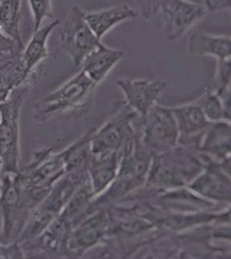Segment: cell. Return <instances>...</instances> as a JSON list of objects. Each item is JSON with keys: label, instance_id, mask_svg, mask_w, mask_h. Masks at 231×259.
Segmentation results:
<instances>
[{"label": "cell", "instance_id": "19", "mask_svg": "<svg viewBox=\"0 0 231 259\" xmlns=\"http://www.w3.org/2000/svg\"><path fill=\"white\" fill-rule=\"evenodd\" d=\"M24 252L19 243L0 245V258H23Z\"/></svg>", "mask_w": 231, "mask_h": 259}, {"label": "cell", "instance_id": "1", "mask_svg": "<svg viewBox=\"0 0 231 259\" xmlns=\"http://www.w3.org/2000/svg\"><path fill=\"white\" fill-rule=\"evenodd\" d=\"M29 88L21 85L0 102V158L4 170L19 173V118Z\"/></svg>", "mask_w": 231, "mask_h": 259}, {"label": "cell", "instance_id": "9", "mask_svg": "<svg viewBox=\"0 0 231 259\" xmlns=\"http://www.w3.org/2000/svg\"><path fill=\"white\" fill-rule=\"evenodd\" d=\"M124 53L107 47L102 42L93 50L82 62L83 69L96 85L101 82L110 71L120 62Z\"/></svg>", "mask_w": 231, "mask_h": 259}, {"label": "cell", "instance_id": "21", "mask_svg": "<svg viewBox=\"0 0 231 259\" xmlns=\"http://www.w3.org/2000/svg\"><path fill=\"white\" fill-rule=\"evenodd\" d=\"M140 6L141 13L144 18L149 19L159 10L158 0H135Z\"/></svg>", "mask_w": 231, "mask_h": 259}, {"label": "cell", "instance_id": "18", "mask_svg": "<svg viewBox=\"0 0 231 259\" xmlns=\"http://www.w3.org/2000/svg\"><path fill=\"white\" fill-rule=\"evenodd\" d=\"M204 110L211 119H219L223 115V105L218 95H210L205 101Z\"/></svg>", "mask_w": 231, "mask_h": 259}, {"label": "cell", "instance_id": "12", "mask_svg": "<svg viewBox=\"0 0 231 259\" xmlns=\"http://www.w3.org/2000/svg\"><path fill=\"white\" fill-rule=\"evenodd\" d=\"M124 125L122 121H113L100 131L94 139L93 151L96 155H108L118 147L123 139Z\"/></svg>", "mask_w": 231, "mask_h": 259}, {"label": "cell", "instance_id": "2", "mask_svg": "<svg viewBox=\"0 0 231 259\" xmlns=\"http://www.w3.org/2000/svg\"><path fill=\"white\" fill-rule=\"evenodd\" d=\"M62 48L73 64L79 66L85 57L101 44L85 18V11L73 6L61 29Z\"/></svg>", "mask_w": 231, "mask_h": 259}, {"label": "cell", "instance_id": "15", "mask_svg": "<svg viewBox=\"0 0 231 259\" xmlns=\"http://www.w3.org/2000/svg\"><path fill=\"white\" fill-rule=\"evenodd\" d=\"M116 168V156H111L108 159L99 162L94 166L93 180L95 192L101 191L113 178Z\"/></svg>", "mask_w": 231, "mask_h": 259}, {"label": "cell", "instance_id": "20", "mask_svg": "<svg viewBox=\"0 0 231 259\" xmlns=\"http://www.w3.org/2000/svg\"><path fill=\"white\" fill-rule=\"evenodd\" d=\"M22 50L23 49L14 40L0 30V53H16Z\"/></svg>", "mask_w": 231, "mask_h": 259}, {"label": "cell", "instance_id": "17", "mask_svg": "<svg viewBox=\"0 0 231 259\" xmlns=\"http://www.w3.org/2000/svg\"><path fill=\"white\" fill-rule=\"evenodd\" d=\"M217 93L230 88V59L218 60Z\"/></svg>", "mask_w": 231, "mask_h": 259}, {"label": "cell", "instance_id": "25", "mask_svg": "<svg viewBox=\"0 0 231 259\" xmlns=\"http://www.w3.org/2000/svg\"><path fill=\"white\" fill-rule=\"evenodd\" d=\"M204 2H205V6L207 7L208 9V6H209V4H210V0H204Z\"/></svg>", "mask_w": 231, "mask_h": 259}, {"label": "cell", "instance_id": "4", "mask_svg": "<svg viewBox=\"0 0 231 259\" xmlns=\"http://www.w3.org/2000/svg\"><path fill=\"white\" fill-rule=\"evenodd\" d=\"M96 85L81 70L61 88L43 98L37 105V110L48 114L76 106L91 95Z\"/></svg>", "mask_w": 231, "mask_h": 259}, {"label": "cell", "instance_id": "13", "mask_svg": "<svg viewBox=\"0 0 231 259\" xmlns=\"http://www.w3.org/2000/svg\"><path fill=\"white\" fill-rule=\"evenodd\" d=\"M177 117L180 132L191 135L199 132L207 125L202 109L195 105L183 106L173 110Z\"/></svg>", "mask_w": 231, "mask_h": 259}, {"label": "cell", "instance_id": "16", "mask_svg": "<svg viewBox=\"0 0 231 259\" xmlns=\"http://www.w3.org/2000/svg\"><path fill=\"white\" fill-rule=\"evenodd\" d=\"M33 16V32L41 26L44 19L55 18L52 0H28Z\"/></svg>", "mask_w": 231, "mask_h": 259}, {"label": "cell", "instance_id": "10", "mask_svg": "<svg viewBox=\"0 0 231 259\" xmlns=\"http://www.w3.org/2000/svg\"><path fill=\"white\" fill-rule=\"evenodd\" d=\"M230 35H212L198 31L188 39V49L194 56H211L217 60L230 59Z\"/></svg>", "mask_w": 231, "mask_h": 259}, {"label": "cell", "instance_id": "3", "mask_svg": "<svg viewBox=\"0 0 231 259\" xmlns=\"http://www.w3.org/2000/svg\"><path fill=\"white\" fill-rule=\"evenodd\" d=\"M164 17V33L167 41H175L204 18L207 7L188 0H158Z\"/></svg>", "mask_w": 231, "mask_h": 259}, {"label": "cell", "instance_id": "7", "mask_svg": "<svg viewBox=\"0 0 231 259\" xmlns=\"http://www.w3.org/2000/svg\"><path fill=\"white\" fill-rule=\"evenodd\" d=\"M147 124V143L160 150L168 149L175 144L177 128L175 119L169 110L155 107Z\"/></svg>", "mask_w": 231, "mask_h": 259}, {"label": "cell", "instance_id": "11", "mask_svg": "<svg viewBox=\"0 0 231 259\" xmlns=\"http://www.w3.org/2000/svg\"><path fill=\"white\" fill-rule=\"evenodd\" d=\"M22 0H0V30L24 49L21 38Z\"/></svg>", "mask_w": 231, "mask_h": 259}, {"label": "cell", "instance_id": "24", "mask_svg": "<svg viewBox=\"0 0 231 259\" xmlns=\"http://www.w3.org/2000/svg\"><path fill=\"white\" fill-rule=\"evenodd\" d=\"M2 167H3V162H2V159L0 158V171L2 169ZM1 183H0V192H1Z\"/></svg>", "mask_w": 231, "mask_h": 259}, {"label": "cell", "instance_id": "6", "mask_svg": "<svg viewBox=\"0 0 231 259\" xmlns=\"http://www.w3.org/2000/svg\"><path fill=\"white\" fill-rule=\"evenodd\" d=\"M61 24L60 20H54L50 24L40 27L38 30L33 32L29 44L24 48L22 61L18 68L20 70L22 81L26 80L29 75L32 74L35 69L43 60L49 57L48 40L51 33L56 27Z\"/></svg>", "mask_w": 231, "mask_h": 259}, {"label": "cell", "instance_id": "23", "mask_svg": "<svg viewBox=\"0 0 231 259\" xmlns=\"http://www.w3.org/2000/svg\"><path fill=\"white\" fill-rule=\"evenodd\" d=\"M3 227H4L3 217H2V213H1V211H0V242L3 241V240H4Z\"/></svg>", "mask_w": 231, "mask_h": 259}, {"label": "cell", "instance_id": "22", "mask_svg": "<svg viewBox=\"0 0 231 259\" xmlns=\"http://www.w3.org/2000/svg\"><path fill=\"white\" fill-rule=\"evenodd\" d=\"M208 10H211V11L230 10V0H210Z\"/></svg>", "mask_w": 231, "mask_h": 259}, {"label": "cell", "instance_id": "14", "mask_svg": "<svg viewBox=\"0 0 231 259\" xmlns=\"http://www.w3.org/2000/svg\"><path fill=\"white\" fill-rule=\"evenodd\" d=\"M104 221L101 216H96L85 222L74 234L77 244L85 247L94 244L102 235Z\"/></svg>", "mask_w": 231, "mask_h": 259}, {"label": "cell", "instance_id": "8", "mask_svg": "<svg viewBox=\"0 0 231 259\" xmlns=\"http://www.w3.org/2000/svg\"><path fill=\"white\" fill-rule=\"evenodd\" d=\"M137 12L126 5L113 6L97 12H85V18L94 35L100 40L117 24L137 17Z\"/></svg>", "mask_w": 231, "mask_h": 259}, {"label": "cell", "instance_id": "26", "mask_svg": "<svg viewBox=\"0 0 231 259\" xmlns=\"http://www.w3.org/2000/svg\"><path fill=\"white\" fill-rule=\"evenodd\" d=\"M109 1H111V0H109Z\"/></svg>", "mask_w": 231, "mask_h": 259}, {"label": "cell", "instance_id": "5", "mask_svg": "<svg viewBox=\"0 0 231 259\" xmlns=\"http://www.w3.org/2000/svg\"><path fill=\"white\" fill-rule=\"evenodd\" d=\"M117 84L122 89L129 105L144 115L148 114L152 109L167 87V83L163 80L123 79L117 80Z\"/></svg>", "mask_w": 231, "mask_h": 259}]
</instances>
